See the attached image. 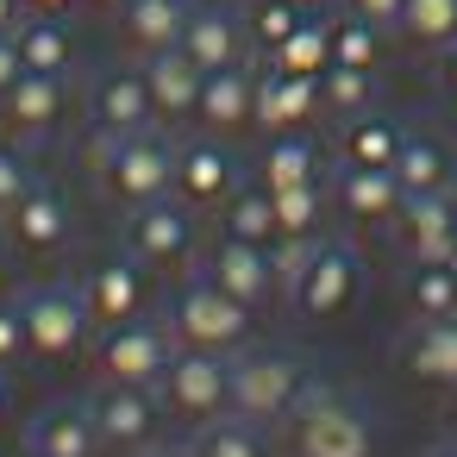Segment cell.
Masks as SVG:
<instances>
[{
  "instance_id": "8d00e7d4",
  "label": "cell",
  "mask_w": 457,
  "mask_h": 457,
  "mask_svg": "<svg viewBox=\"0 0 457 457\" xmlns=\"http://www.w3.org/2000/svg\"><path fill=\"white\" fill-rule=\"evenodd\" d=\"M307 20V7H301V0H251V13H245V32H251V45L270 57L295 26Z\"/></svg>"
},
{
  "instance_id": "c3c4849f",
  "label": "cell",
  "mask_w": 457,
  "mask_h": 457,
  "mask_svg": "<svg viewBox=\"0 0 457 457\" xmlns=\"http://www.w3.org/2000/svg\"><path fill=\"white\" fill-rule=\"evenodd\" d=\"M7 245H13V238H7V220H0V263H7Z\"/></svg>"
},
{
  "instance_id": "681fc988",
  "label": "cell",
  "mask_w": 457,
  "mask_h": 457,
  "mask_svg": "<svg viewBox=\"0 0 457 457\" xmlns=\"http://www.w3.org/2000/svg\"><path fill=\"white\" fill-rule=\"evenodd\" d=\"M95 7H101V13H120V7H126V0H95Z\"/></svg>"
},
{
  "instance_id": "83f0119b",
  "label": "cell",
  "mask_w": 457,
  "mask_h": 457,
  "mask_svg": "<svg viewBox=\"0 0 457 457\" xmlns=\"http://www.w3.org/2000/svg\"><path fill=\"white\" fill-rule=\"evenodd\" d=\"M257 182L263 188H301V182H320V145L295 132H270L263 157H257Z\"/></svg>"
},
{
  "instance_id": "60d3db41",
  "label": "cell",
  "mask_w": 457,
  "mask_h": 457,
  "mask_svg": "<svg viewBox=\"0 0 457 457\" xmlns=\"http://www.w3.org/2000/svg\"><path fill=\"white\" fill-rule=\"evenodd\" d=\"M345 7L357 13V20H370V26H401V7H407V0H345Z\"/></svg>"
},
{
  "instance_id": "52a82bcc",
  "label": "cell",
  "mask_w": 457,
  "mask_h": 457,
  "mask_svg": "<svg viewBox=\"0 0 457 457\" xmlns=\"http://www.w3.org/2000/svg\"><path fill=\"white\" fill-rule=\"evenodd\" d=\"M157 401L170 420H182L188 432L232 413V357H213V351H182L170 357V370L157 376Z\"/></svg>"
},
{
  "instance_id": "d6a6232c",
  "label": "cell",
  "mask_w": 457,
  "mask_h": 457,
  "mask_svg": "<svg viewBox=\"0 0 457 457\" xmlns=\"http://www.w3.org/2000/svg\"><path fill=\"white\" fill-rule=\"evenodd\" d=\"M257 432H263V426H251V420H238V413H220V420L195 426L188 457H263V438H257Z\"/></svg>"
},
{
  "instance_id": "2e32d148",
  "label": "cell",
  "mask_w": 457,
  "mask_h": 457,
  "mask_svg": "<svg viewBox=\"0 0 457 457\" xmlns=\"http://www.w3.org/2000/svg\"><path fill=\"white\" fill-rule=\"evenodd\" d=\"M0 126L13 138L38 145L63 126V76H45V70H26L7 95H0Z\"/></svg>"
},
{
  "instance_id": "7a4b0ae2",
  "label": "cell",
  "mask_w": 457,
  "mask_h": 457,
  "mask_svg": "<svg viewBox=\"0 0 457 457\" xmlns=\"http://www.w3.org/2000/svg\"><path fill=\"white\" fill-rule=\"evenodd\" d=\"M163 326H170V338H176L182 351L232 357V351H245V338H251V307L232 301L220 282H207V276L195 270V276H182L176 295L163 301Z\"/></svg>"
},
{
  "instance_id": "30bf717a",
  "label": "cell",
  "mask_w": 457,
  "mask_h": 457,
  "mask_svg": "<svg viewBox=\"0 0 457 457\" xmlns=\"http://www.w3.org/2000/svg\"><path fill=\"white\" fill-rule=\"evenodd\" d=\"M245 188V163H238V151L220 138V132H207V138H195V145H176V201L182 207H226L232 195Z\"/></svg>"
},
{
  "instance_id": "d6986e66",
  "label": "cell",
  "mask_w": 457,
  "mask_h": 457,
  "mask_svg": "<svg viewBox=\"0 0 457 457\" xmlns=\"http://www.w3.org/2000/svg\"><path fill=\"white\" fill-rule=\"evenodd\" d=\"M320 113V76H295V70H257V126L263 132H295Z\"/></svg>"
},
{
  "instance_id": "d4e9b609",
  "label": "cell",
  "mask_w": 457,
  "mask_h": 457,
  "mask_svg": "<svg viewBox=\"0 0 457 457\" xmlns=\"http://www.w3.org/2000/svg\"><path fill=\"white\" fill-rule=\"evenodd\" d=\"M451 176H457V163H451V151H445L438 138H426V132H407V138H401V151H395V182H401L407 201H420V195H451Z\"/></svg>"
},
{
  "instance_id": "4fadbf2b",
  "label": "cell",
  "mask_w": 457,
  "mask_h": 457,
  "mask_svg": "<svg viewBox=\"0 0 457 457\" xmlns=\"http://www.w3.org/2000/svg\"><path fill=\"white\" fill-rule=\"evenodd\" d=\"M151 270L132 257V251H120V257H107V263H95L76 288H82V301H88V320H95V332L101 326H120V320H145V307H151V282H145Z\"/></svg>"
},
{
  "instance_id": "4dcf8cb0",
  "label": "cell",
  "mask_w": 457,
  "mask_h": 457,
  "mask_svg": "<svg viewBox=\"0 0 457 457\" xmlns=\"http://www.w3.org/2000/svg\"><path fill=\"white\" fill-rule=\"evenodd\" d=\"M376 107V70H351V63H326L320 70V113L357 120Z\"/></svg>"
},
{
  "instance_id": "f1b7e54d",
  "label": "cell",
  "mask_w": 457,
  "mask_h": 457,
  "mask_svg": "<svg viewBox=\"0 0 457 457\" xmlns=\"http://www.w3.org/2000/svg\"><path fill=\"white\" fill-rule=\"evenodd\" d=\"M401 126L382 120V113H357L345 120V163H363V170H395V151H401Z\"/></svg>"
},
{
  "instance_id": "f907efd6",
  "label": "cell",
  "mask_w": 457,
  "mask_h": 457,
  "mask_svg": "<svg viewBox=\"0 0 457 457\" xmlns=\"http://www.w3.org/2000/svg\"><path fill=\"white\" fill-rule=\"evenodd\" d=\"M451 438H457V401H451Z\"/></svg>"
},
{
  "instance_id": "9a60e30c",
  "label": "cell",
  "mask_w": 457,
  "mask_h": 457,
  "mask_svg": "<svg viewBox=\"0 0 457 457\" xmlns=\"http://www.w3.org/2000/svg\"><path fill=\"white\" fill-rule=\"evenodd\" d=\"M20 451L26 457H95L101 432L88 401H45L26 426H20Z\"/></svg>"
},
{
  "instance_id": "ba28073f",
  "label": "cell",
  "mask_w": 457,
  "mask_h": 457,
  "mask_svg": "<svg viewBox=\"0 0 457 457\" xmlns=\"http://www.w3.org/2000/svg\"><path fill=\"white\" fill-rule=\"evenodd\" d=\"M170 357H176V338L163 320H120V326H101V338H95V376L101 382L157 388Z\"/></svg>"
},
{
  "instance_id": "ac0fdd59",
  "label": "cell",
  "mask_w": 457,
  "mask_h": 457,
  "mask_svg": "<svg viewBox=\"0 0 457 457\" xmlns=\"http://www.w3.org/2000/svg\"><path fill=\"white\" fill-rule=\"evenodd\" d=\"M195 120H201L207 132H220V138L257 126V70H245V63H232V70H207V88H201Z\"/></svg>"
},
{
  "instance_id": "1f68e13d",
  "label": "cell",
  "mask_w": 457,
  "mask_h": 457,
  "mask_svg": "<svg viewBox=\"0 0 457 457\" xmlns=\"http://www.w3.org/2000/svg\"><path fill=\"white\" fill-rule=\"evenodd\" d=\"M270 63H276V70H295V76H320V70L332 63V20H313V13H307V20L270 51Z\"/></svg>"
},
{
  "instance_id": "5bb4252c",
  "label": "cell",
  "mask_w": 457,
  "mask_h": 457,
  "mask_svg": "<svg viewBox=\"0 0 457 457\" xmlns=\"http://www.w3.org/2000/svg\"><path fill=\"white\" fill-rule=\"evenodd\" d=\"M201 276L207 282H220L232 301H245L251 313L270 301V295H282V276H276V251L270 245H245V238H220L207 257H201Z\"/></svg>"
},
{
  "instance_id": "f5cc1de1",
  "label": "cell",
  "mask_w": 457,
  "mask_h": 457,
  "mask_svg": "<svg viewBox=\"0 0 457 457\" xmlns=\"http://www.w3.org/2000/svg\"><path fill=\"white\" fill-rule=\"evenodd\" d=\"M445 263H451V270H457V251H451V257H445Z\"/></svg>"
},
{
  "instance_id": "3957f363",
  "label": "cell",
  "mask_w": 457,
  "mask_h": 457,
  "mask_svg": "<svg viewBox=\"0 0 457 457\" xmlns=\"http://www.w3.org/2000/svg\"><path fill=\"white\" fill-rule=\"evenodd\" d=\"M288 420H295V457H376V413L351 388L313 382Z\"/></svg>"
},
{
  "instance_id": "5b68a950",
  "label": "cell",
  "mask_w": 457,
  "mask_h": 457,
  "mask_svg": "<svg viewBox=\"0 0 457 457\" xmlns=\"http://www.w3.org/2000/svg\"><path fill=\"white\" fill-rule=\"evenodd\" d=\"M282 295L295 301L301 320H338V313H351L357 295H363V251L351 238H313L301 251V270L288 276Z\"/></svg>"
},
{
  "instance_id": "ab89813d",
  "label": "cell",
  "mask_w": 457,
  "mask_h": 457,
  "mask_svg": "<svg viewBox=\"0 0 457 457\" xmlns=\"http://www.w3.org/2000/svg\"><path fill=\"white\" fill-rule=\"evenodd\" d=\"M32 351H26V320H20V301H0V370H20Z\"/></svg>"
},
{
  "instance_id": "f546056e",
  "label": "cell",
  "mask_w": 457,
  "mask_h": 457,
  "mask_svg": "<svg viewBox=\"0 0 457 457\" xmlns=\"http://www.w3.org/2000/svg\"><path fill=\"white\" fill-rule=\"evenodd\" d=\"M226 238H245V245H282V226H276V195L257 182V188H238L226 201Z\"/></svg>"
},
{
  "instance_id": "8992f818",
  "label": "cell",
  "mask_w": 457,
  "mask_h": 457,
  "mask_svg": "<svg viewBox=\"0 0 457 457\" xmlns=\"http://www.w3.org/2000/svg\"><path fill=\"white\" fill-rule=\"evenodd\" d=\"M20 301V320H26V351L38 363H63L88 345L95 320H88V301L76 282H32L13 295Z\"/></svg>"
},
{
  "instance_id": "603a6c76",
  "label": "cell",
  "mask_w": 457,
  "mask_h": 457,
  "mask_svg": "<svg viewBox=\"0 0 457 457\" xmlns=\"http://www.w3.org/2000/svg\"><path fill=\"white\" fill-rule=\"evenodd\" d=\"M188 20H195V0H126L120 7V32L138 57H157V51L182 45Z\"/></svg>"
},
{
  "instance_id": "484cf974",
  "label": "cell",
  "mask_w": 457,
  "mask_h": 457,
  "mask_svg": "<svg viewBox=\"0 0 457 457\" xmlns=\"http://www.w3.org/2000/svg\"><path fill=\"white\" fill-rule=\"evenodd\" d=\"M407 370L432 388H457V313L451 320H420L407 338Z\"/></svg>"
},
{
  "instance_id": "f6af8a7d",
  "label": "cell",
  "mask_w": 457,
  "mask_h": 457,
  "mask_svg": "<svg viewBox=\"0 0 457 457\" xmlns=\"http://www.w3.org/2000/svg\"><path fill=\"white\" fill-rule=\"evenodd\" d=\"M445 82H451V95H457V45L445 51Z\"/></svg>"
},
{
  "instance_id": "6da1fadb",
  "label": "cell",
  "mask_w": 457,
  "mask_h": 457,
  "mask_svg": "<svg viewBox=\"0 0 457 457\" xmlns=\"http://www.w3.org/2000/svg\"><path fill=\"white\" fill-rule=\"evenodd\" d=\"M95 170H101L107 195H113L126 213L176 195V145H170L157 126H145V132H101Z\"/></svg>"
},
{
  "instance_id": "7dc6e473",
  "label": "cell",
  "mask_w": 457,
  "mask_h": 457,
  "mask_svg": "<svg viewBox=\"0 0 457 457\" xmlns=\"http://www.w3.org/2000/svg\"><path fill=\"white\" fill-rule=\"evenodd\" d=\"M132 457H188V451H157V445H145V451H132Z\"/></svg>"
},
{
  "instance_id": "db71d44e",
  "label": "cell",
  "mask_w": 457,
  "mask_h": 457,
  "mask_svg": "<svg viewBox=\"0 0 457 457\" xmlns=\"http://www.w3.org/2000/svg\"><path fill=\"white\" fill-rule=\"evenodd\" d=\"M451 201H457V195H451Z\"/></svg>"
},
{
  "instance_id": "44dd1931",
  "label": "cell",
  "mask_w": 457,
  "mask_h": 457,
  "mask_svg": "<svg viewBox=\"0 0 457 457\" xmlns=\"http://www.w3.org/2000/svg\"><path fill=\"white\" fill-rule=\"evenodd\" d=\"M182 51H188L201 70H232V63L251 57V32H245V20L226 13V7H195V20H188V32H182Z\"/></svg>"
},
{
  "instance_id": "8fae6325",
  "label": "cell",
  "mask_w": 457,
  "mask_h": 457,
  "mask_svg": "<svg viewBox=\"0 0 457 457\" xmlns=\"http://www.w3.org/2000/svg\"><path fill=\"white\" fill-rule=\"evenodd\" d=\"M88 413H95V432H101V451H145L157 438V420H163V401L157 388H126V382H101L88 395Z\"/></svg>"
},
{
  "instance_id": "b9f144b4",
  "label": "cell",
  "mask_w": 457,
  "mask_h": 457,
  "mask_svg": "<svg viewBox=\"0 0 457 457\" xmlns=\"http://www.w3.org/2000/svg\"><path fill=\"white\" fill-rule=\"evenodd\" d=\"M26 76V57H20V38L13 32H0V95H7L13 82Z\"/></svg>"
},
{
  "instance_id": "f35d334b",
  "label": "cell",
  "mask_w": 457,
  "mask_h": 457,
  "mask_svg": "<svg viewBox=\"0 0 457 457\" xmlns=\"http://www.w3.org/2000/svg\"><path fill=\"white\" fill-rule=\"evenodd\" d=\"M32 182H38L32 157H26V151H13V145H0V220H7V213L32 195Z\"/></svg>"
},
{
  "instance_id": "7402d4cb",
  "label": "cell",
  "mask_w": 457,
  "mask_h": 457,
  "mask_svg": "<svg viewBox=\"0 0 457 457\" xmlns=\"http://www.w3.org/2000/svg\"><path fill=\"white\" fill-rule=\"evenodd\" d=\"M95 126L101 132H145V126H157L145 70H107L95 82Z\"/></svg>"
},
{
  "instance_id": "bcb514c9",
  "label": "cell",
  "mask_w": 457,
  "mask_h": 457,
  "mask_svg": "<svg viewBox=\"0 0 457 457\" xmlns=\"http://www.w3.org/2000/svg\"><path fill=\"white\" fill-rule=\"evenodd\" d=\"M7 407H13V388H7V370H0V420H7Z\"/></svg>"
},
{
  "instance_id": "9c48e42d",
  "label": "cell",
  "mask_w": 457,
  "mask_h": 457,
  "mask_svg": "<svg viewBox=\"0 0 457 457\" xmlns=\"http://www.w3.org/2000/svg\"><path fill=\"white\" fill-rule=\"evenodd\" d=\"M195 245H201V226H195V207L182 201H151V207H132L126 220V251L145 270H188Z\"/></svg>"
},
{
  "instance_id": "ffe728a7",
  "label": "cell",
  "mask_w": 457,
  "mask_h": 457,
  "mask_svg": "<svg viewBox=\"0 0 457 457\" xmlns=\"http://www.w3.org/2000/svg\"><path fill=\"white\" fill-rule=\"evenodd\" d=\"M332 195H338V207H345L351 226H388V220H401V207H407L395 170H363V163H345Z\"/></svg>"
},
{
  "instance_id": "ee69618b",
  "label": "cell",
  "mask_w": 457,
  "mask_h": 457,
  "mask_svg": "<svg viewBox=\"0 0 457 457\" xmlns=\"http://www.w3.org/2000/svg\"><path fill=\"white\" fill-rule=\"evenodd\" d=\"M70 7L76 0H26V13H57V20H70Z\"/></svg>"
},
{
  "instance_id": "74e56055",
  "label": "cell",
  "mask_w": 457,
  "mask_h": 457,
  "mask_svg": "<svg viewBox=\"0 0 457 457\" xmlns=\"http://www.w3.org/2000/svg\"><path fill=\"white\" fill-rule=\"evenodd\" d=\"M382 57V26L370 20H332V63H351V70H376Z\"/></svg>"
},
{
  "instance_id": "4316f807",
  "label": "cell",
  "mask_w": 457,
  "mask_h": 457,
  "mask_svg": "<svg viewBox=\"0 0 457 457\" xmlns=\"http://www.w3.org/2000/svg\"><path fill=\"white\" fill-rule=\"evenodd\" d=\"M13 38H20L26 70H45V76H70L76 70V38H70V26L57 13H26L13 26Z\"/></svg>"
},
{
  "instance_id": "d590c367",
  "label": "cell",
  "mask_w": 457,
  "mask_h": 457,
  "mask_svg": "<svg viewBox=\"0 0 457 457\" xmlns=\"http://www.w3.org/2000/svg\"><path fill=\"white\" fill-rule=\"evenodd\" d=\"M401 32L413 45L451 51L457 45V0H407V7H401Z\"/></svg>"
},
{
  "instance_id": "e575fe53",
  "label": "cell",
  "mask_w": 457,
  "mask_h": 457,
  "mask_svg": "<svg viewBox=\"0 0 457 457\" xmlns=\"http://www.w3.org/2000/svg\"><path fill=\"white\" fill-rule=\"evenodd\" d=\"M270 195H276V226H282V238H320V220H326V182L270 188Z\"/></svg>"
},
{
  "instance_id": "7c38bea8",
  "label": "cell",
  "mask_w": 457,
  "mask_h": 457,
  "mask_svg": "<svg viewBox=\"0 0 457 457\" xmlns=\"http://www.w3.org/2000/svg\"><path fill=\"white\" fill-rule=\"evenodd\" d=\"M7 238H13V251H26V257H63L70 238H76V207H70V195L38 176L32 195L7 213Z\"/></svg>"
},
{
  "instance_id": "e0dca14e",
  "label": "cell",
  "mask_w": 457,
  "mask_h": 457,
  "mask_svg": "<svg viewBox=\"0 0 457 457\" xmlns=\"http://www.w3.org/2000/svg\"><path fill=\"white\" fill-rule=\"evenodd\" d=\"M145 82H151V107H157V126H182V120H195V107H201V88H207V70L182 51V45H170V51H157V57H145Z\"/></svg>"
},
{
  "instance_id": "277c9868",
  "label": "cell",
  "mask_w": 457,
  "mask_h": 457,
  "mask_svg": "<svg viewBox=\"0 0 457 457\" xmlns=\"http://www.w3.org/2000/svg\"><path fill=\"white\" fill-rule=\"evenodd\" d=\"M307 388H313V376H307V363L295 351H282V345H257V351L245 345V351H232V413L238 420L282 426L301 407Z\"/></svg>"
},
{
  "instance_id": "7bdbcfd3",
  "label": "cell",
  "mask_w": 457,
  "mask_h": 457,
  "mask_svg": "<svg viewBox=\"0 0 457 457\" xmlns=\"http://www.w3.org/2000/svg\"><path fill=\"white\" fill-rule=\"evenodd\" d=\"M26 20V0H0V32H13Z\"/></svg>"
},
{
  "instance_id": "836d02e7",
  "label": "cell",
  "mask_w": 457,
  "mask_h": 457,
  "mask_svg": "<svg viewBox=\"0 0 457 457\" xmlns=\"http://www.w3.org/2000/svg\"><path fill=\"white\" fill-rule=\"evenodd\" d=\"M407 307H413V320H451L457 313V270L451 263H413Z\"/></svg>"
},
{
  "instance_id": "cb8c5ba5",
  "label": "cell",
  "mask_w": 457,
  "mask_h": 457,
  "mask_svg": "<svg viewBox=\"0 0 457 457\" xmlns=\"http://www.w3.org/2000/svg\"><path fill=\"white\" fill-rule=\"evenodd\" d=\"M401 232H407V257L413 263H445L457 251V201L451 195H420L401 207Z\"/></svg>"
},
{
  "instance_id": "816d5d0a",
  "label": "cell",
  "mask_w": 457,
  "mask_h": 457,
  "mask_svg": "<svg viewBox=\"0 0 457 457\" xmlns=\"http://www.w3.org/2000/svg\"><path fill=\"white\" fill-rule=\"evenodd\" d=\"M432 457H457V445H451V451H432Z\"/></svg>"
}]
</instances>
